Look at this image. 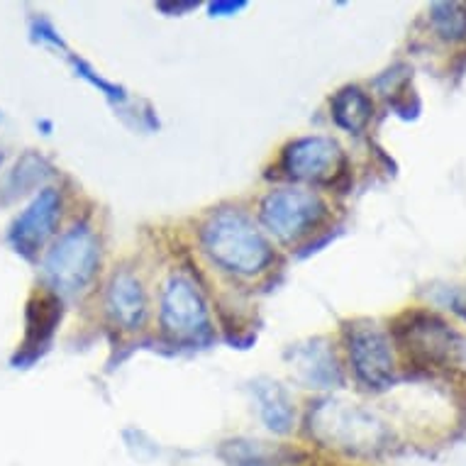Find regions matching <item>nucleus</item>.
Returning a JSON list of instances; mask_svg holds the SVG:
<instances>
[{
	"label": "nucleus",
	"mask_w": 466,
	"mask_h": 466,
	"mask_svg": "<svg viewBox=\"0 0 466 466\" xmlns=\"http://www.w3.org/2000/svg\"><path fill=\"white\" fill-rule=\"evenodd\" d=\"M203 247L218 267L235 274H259L271 261V247L249 218L238 210H222L203 225Z\"/></svg>",
	"instance_id": "obj_1"
},
{
	"label": "nucleus",
	"mask_w": 466,
	"mask_h": 466,
	"mask_svg": "<svg viewBox=\"0 0 466 466\" xmlns=\"http://www.w3.org/2000/svg\"><path fill=\"white\" fill-rule=\"evenodd\" d=\"M100 261L98 239L86 228L64 235L45 259V279L59 293H76L91 281Z\"/></svg>",
	"instance_id": "obj_2"
},
{
	"label": "nucleus",
	"mask_w": 466,
	"mask_h": 466,
	"mask_svg": "<svg viewBox=\"0 0 466 466\" xmlns=\"http://www.w3.org/2000/svg\"><path fill=\"white\" fill-rule=\"evenodd\" d=\"M393 332L403 352L422 367L447 364L457 352V335L447 328V322L432 313H422V310L405 313L396 322Z\"/></svg>",
	"instance_id": "obj_3"
},
{
	"label": "nucleus",
	"mask_w": 466,
	"mask_h": 466,
	"mask_svg": "<svg viewBox=\"0 0 466 466\" xmlns=\"http://www.w3.org/2000/svg\"><path fill=\"white\" fill-rule=\"evenodd\" d=\"M261 218L276 238L299 239L308 235L325 218V203L308 191H276L267 196Z\"/></svg>",
	"instance_id": "obj_4"
},
{
	"label": "nucleus",
	"mask_w": 466,
	"mask_h": 466,
	"mask_svg": "<svg viewBox=\"0 0 466 466\" xmlns=\"http://www.w3.org/2000/svg\"><path fill=\"white\" fill-rule=\"evenodd\" d=\"M283 168L289 177L300 181L332 184L344 168L342 149L328 137L300 139L283 154Z\"/></svg>",
	"instance_id": "obj_5"
},
{
	"label": "nucleus",
	"mask_w": 466,
	"mask_h": 466,
	"mask_svg": "<svg viewBox=\"0 0 466 466\" xmlns=\"http://www.w3.org/2000/svg\"><path fill=\"white\" fill-rule=\"evenodd\" d=\"M354 371L369 389H386L393 381V357L389 339L376 328H354L350 335Z\"/></svg>",
	"instance_id": "obj_6"
},
{
	"label": "nucleus",
	"mask_w": 466,
	"mask_h": 466,
	"mask_svg": "<svg viewBox=\"0 0 466 466\" xmlns=\"http://www.w3.org/2000/svg\"><path fill=\"white\" fill-rule=\"evenodd\" d=\"M161 320L177 337H198L208 332V313L200 296L188 281L171 279L161 299Z\"/></svg>",
	"instance_id": "obj_7"
},
{
	"label": "nucleus",
	"mask_w": 466,
	"mask_h": 466,
	"mask_svg": "<svg viewBox=\"0 0 466 466\" xmlns=\"http://www.w3.org/2000/svg\"><path fill=\"white\" fill-rule=\"evenodd\" d=\"M62 198L52 188H45L37 198L32 200L10 229V239L17 247V252L32 254L37 247L45 245V239L54 232V225L59 220Z\"/></svg>",
	"instance_id": "obj_8"
},
{
	"label": "nucleus",
	"mask_w": 466,
	"mask_h": 466,
	"mask_svg": "<svg viewBox=\"0 0 466 466\" xmlns=\"http://www.w3.org/2000/svg\"><path fill=\"white\" fill-rule=\"evenodd\" d=\"M107 308H110V313L120 325H125L127 329L137 328L147 310L142 283L127 271L115 276L113 283H110V290H107Z\"/></svg>",
	"instance_id": "obj_9"
},
{
	"label": "nucleus",
	"mask_w": 466,
	"mask_h": 466,
	"mask_svg": "<svg viewBox=\"0 0 466 466\" xmlns=\"http://www.w3.org/2000/svg\"><path fill=\"white\" fill-rule=\"evenodd\" d=\"M62 318V306L59 300L49 296V293H42V296H35L30 303V313H27V347L35 344H45L49 339V335L56 328V322Z\"/></svg>",
	"instance_id": "obj_10"
},
{
	"label": "nucleus",
	"mask_w": 466,
	"mask_h": 466,
	"mask_svg": "<svg viewBox=\"0 0 466 466\" xmlns=\"http://www.w3.org/2000/svg\"><path fill=\"white\" fill-rule=\"evenodd\" d=\"M332 113L344 130L361 132L374 115V106L360 88H344L332 103Z\"/></svg>",
	"instance_id": "obj_11"
},
{
	"label": "nucleus",
	"mask_w": 466,
	"mask_h": 466,
	"mask_svg": "<svg viewBox=\"0 0 466 466\" xmlns=\"http://www.w3.org/2000/svg\"><path fill=\"white\" fill-rule=\"evenodd\" d=\"M437 32L447 39L466 37V5L464 3H442L432 8Z\"/></svg>",
	"instance_id": "obj_12"
}]
</instances>
